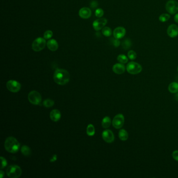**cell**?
Wrapping results in <instances>:
<instances>
[{"label":"cell","instance_id":"cell-1","mask_svg":"<svg viewBox=\"0 0 178 178\" xmlns=\"http://www.w3.org/2000/svg\"><path fill=\"white\" fill-rule=\"evenodd\" d=\"M70 75L67 70L64 69H57L54 72L53 79L54 82L60 85H64L70 81Z\"/></svg>","mask_w":178,"mask_h":178},{"label":"cell","instance_id":"cell-2","mask_svg":"<svg viewBox=\"0 0 178 178\" xmlns=\"http://www.w3.org/2000/svg\"><path fill=\"white\" fill-rule=\"evenodd\" d=\"M4 147L6 151L10 153H16L20 149L21 145L16 139L13 137H8L5 142Z\"/></svg>","mask_w":178,"mask_h":178},{"label":"cell","instance_id":"cell-3","mask_svg":"<svg viewBox=\"0 0 178 178\" xmlns=\"http://www.w3.org/2000/svg\"><path fill=\"white\" fill-rule=\"evenodd\" d=\"M22 171L21 168L17 165H10L6 170L7 176L10 178H18L21 176Z\"/></svg>","mask_w":178,"mask_h":178},{"label":"cell","instance_id":"cell-4","mask_svg":"<svg viewBox=\"0 0 178 178\" xmlns=\"http://www.w3.org/2000/svg\"><path fill=\"white\" fill-rule=\"evenodd\" d=\"M46 39L44 38H37L32 44V49L35 52H39L46 47Z\"/></svg>","mask_w":178,"mask_h":178},{"label":"cell","instance_id":"cell-5","mask_svg":"<svg viewBox=\"0 0 178 178\" xmlns=\"http://www.w3.org/2000/svg\"><path fill=\"white\" fill-rule=\"evenodd\" d=\"M126 70L131 74H138L142 70V67L138 63L131 62L127 65Z\"/></svg>","mask_w":178,"mask_h":178},{"label":"cell","instance_id":"cell-6","mask_svg":"<svg viewBox=\"0 0 178 178\" xmlns=\"http://www.w3.org/2000/svg\"><path fill=\"white\" fill-rule=\"evenodd\" d=\"M29 102L33 105H38L42 102V96L38 91L33 90L29 93L28 96Z\"/></svg>","mask_w":178,"mask_h":178},{"label":"cell","instance_id":"cell-7","mask_svg":"<svg viewBox=\"0 0 178 178\" xmlns=\"http://www.w3.org/2000/svg\"><path fill=\"white\" fill-rule=\"evenodd\" d=\"M166 8L170 14H174L178 12V3L175 0H169L166 3Z\"/></svg>","mask_w":178,"mask_h":178},{"label":"cell","instance_id":"cell-8","mask_svg":"<svg viewBox=\"0 0 178 178\" xmlns=\"http://www.w3.org/2000/svg\"><path fill=\"white\" fill-rule=\"evenodd\" d=\"M6 87L9 91L12 93H17L21 88L20 83L14 80L8 81L6 84Z\"/></svg>","mask_w":178,"mask_h":178},{"label":"cell","instance_id":"cell-9","mask_svg":"<svg viewBox=\"0 0 178 178\" xmlns=\"http://www.w3.org/2000/svg\"><path fill=\"white\" fill-rule=\"evenodd\" d=\"M124 116L122 114H118L114 116L112 121V125L114 128L120 129L123 126Z\"/></svg>","mask_w":178,"mask_h":178},{"label":"cell","instance_id":"cell-10","mask_svg":"<svg viewBox=\"0 0 178 178\" xmlns=\"http://www.w3.org/2000/svg\"><path fill=\"white\" fill-rule=\"evenodd\" d=\"M107 23V19L105 18H99L93 22V29L96 31H99L105 27Z\"/></svg>","mask_w":178,"mask_h":178},{"label":"cell","instance_id":"cell-11","mask_svg":"<svg viewBox=\"0 0 178 178\" xmlns=\"http://www.w3.org/2000/svg\"><path fill=\"white\" fill-rule=\"evenodd\" d=\"M102 137L104 141L108 143H112L114 142V135L110 130H106L102 133Z\"/></svg>","mask_w":178,"mask_h":178},{"label":"cell","instance_id":"cell-12","mask_svg":"<svg viewBox=\"0 0 178 178\" xmlns=\"http://www.w3.org/2000/svg\"><path fill=\"white\" fill-rule=\"evenodd\" d=\"M79 15L82 19H89L91 16V10L86 7H82L79 10Z\"/></svg>","mask_w":178,"mask_h":178},{"label":"cell","instance_id":"cell-13","mask_svg":"<svg viewBox=\"0 0 178 178\" xmlns=\"http://www.w3.org/2000/svg\"><path fill=\"white\" fill-rule=\"evenodd\" d=\"M126 33V30L123 27H116L113 32V35L115 38L120 39L124 37Z\"/></svg>","mask_w":178,"mask_h":178},{"label":"cell","instance_id":"cell-14","mask_svg":"<svg viewBox=\"0 0 178 178\" xmlns=\"http://www.w3.org/2000/svg\"><path fill=\"white\" fill-rule=\"evenodd\" d=\"M168 35L171 38L176 37L178 35V27L175 24H172L167 29Z\"/></svg>","mask_w":178,"mask_h":178},{"label":"cell","instance_id":"cell-15","mask_svg":"<svg viewBox=\"0 0 178 178\" xmlns=\"http://www.w3.org/2000/svg\"><path fill=\"white\" fill-rule=\"evenodd\" d=\"M112 70L116 74H122L125 70V67L123 64L116 63L112 67Z\"/></svg>","mask_w":178,"mask_h":178},{"label":"cell","instance_id":"cell-16","mask_svg":"<svg viewBox=\"0 0 178 178\" xmlns=\"http://www.w3.org/2000/svg\"><path fill=\"white\" fill-rule=\"evenodd\" d=\"M47 46L51 51H56L58 49L59 44L55 39H50L47 42Z\"/></svg>","mask_w":178,"mask_h":178},{"label":"cell","instance_id":"cell-17","mask_svg":"<svg viewBox=\"0 0 178 178\" xmlns=\"http://www.w3.org/2000/svg\"><path fill=\"white\" fill-rule=\"evenodd\" d=\"M61 116V114L60 113V111L57 109H54L52 110L50 113V118L51 120L57 122L59 120H60Z\"/></svg>","mask_w":178,"mask_h":178},{"label":"cell","instance_id":"cell-18","mask_svg":"<svg viewBox=\"0 0 178 178\" xmlns=\"http://www.w3.org/2000/svg\"><path fill=\"white\" fill-rule=\"evenodd\" d=\"M168 90L171 93H178V83L177 82L170 83L168 86Z\"/></svg>","mask_w":178,"mask_h":178},{"label":"cell","instance_id":"cell-19","mask_svg":"<svg viewBox=\"0 0 178 178\" xmlns=\"http://www.w3.org/2000/svg\"><path fill=\"white\" fill-rule=\"evenodd\" d=\"M119 137L121 141H126L128 139V133L125 130L121 129L119 132Z\"/></svg>","mask_w":178,"mask_h":178},{"label":"cell","instance_id":"cell-20","mask_svg":"<svg viewBox=\"0 0 178 178\" xmlns=\"http://www.w3.org/2000/svg\"><path fill=\"white\" fill-rule=\"evenodd\" d=\"M111 123V119H110V117L106 116L103 119V120L102 121V126L104 128H107L110 126Z\"/></svg>","mask_w":178,"mask_h":178},{"label":"cell","instance_id":"cell-21","mask_svg":"<svg viewBox=\"0 0 178 178\" xmlns=\"http://www.w3.org/2000/svg\"><path fill=\"white\" fill-rule=\"evenodd\" d=\"M21 152L25 156H29L31 154V151L28 146L24 145L21 148Z\"/></svg>","mask_w":178,"mask_h":178},{"label":"cell","instance_id":"cell-22","mask_svg":"<svg viewBox=\"0 0 178 178\" xmlns=\"http://www.w3.org/2000/svg\"><path fill=\"white\" fill-rule=\"evenodd\" d=\"M86 133H87V134L90 136H92L94 135L95 133V128H94L93 125L90 124L87 126Z\"/></svg>","mask_w":178,"mask_h":178},{"label":"cell","instance_id":"cell-23","mask_svg":"<svg viewBox=\"0 0 178 178\" xmlns=\"http://www.w3.org/2000/svg\"><path fill=\"white\" fill-rule=\"evenodd\" d=\"M102 33L106 37H110L112 35V30L109 27H105L102 29Z\"/></svg>","mask_w":178,"mask_h":178},{"label":"cell","instance_id":"cell-24","mask_svg":"<svg viewBox=\"0 0 178 178\" xmlns=\"http://www.w3.org/2000/svg\"><path fill=\"white\" fill-rule=\"evenodd\" d=\"M131 46H132V43H131L130 40H129L128 39H125L123 42H122V48H123L124 50L129 49L131 48Z\"/></svg>","mask_w":178,"mask_h":178},{"label":"cell","instance_id":"cell-25","mask_svg":"<svg viewBox=\"0 0 178 178\" xmlns=\"http://www.w3.org/2000/svg\"><path fill=\"white\" fill-rule=\"evenodd\" d=\"M117 60L120 62V63H122V64H125L128 62V59L127 58V56L124 54L119 55L117 57Z\"/></svg>","mask_w":178,"mask_h":178},{"label":"cell","instance_id":"cell-26","mask_svg":"<svg viewBox=\"0 0 178 178\" xmlns=\"http://www.w3.org/2000/svg\"><path fill=\"white\" fill-rule=\"evenodd\" d=\"M54 104V101H53L52 100L50 99H47L45 100L43 102V105L46 108H50V107H51L53 106Z\"/></svg>","mask_w":178,"mask_h":178},{"label":"cell","instance_id":"cell-27","mask_svg":"<svg viewBox=\"0 0 178 178\" xmlns=\"http://www.w3.org/2000/svg\"><path fill=\"white\" fill-rule=\"evenodd\" d=\"M170 16L168 14H162L159 17V20L161 22L164 23V22H166L167 21H168L170 19Z\"/></svg>","mask_w":178,"mask_h":178},{"label":"cell","instance_id":"cell-28","mask_svg":"<svg viewBox=\"0 0 178 178\" xmlns=\"http://www.w3.org/2000/svg\"><path fill=\"white\" fill-rule=\"evenodd\" d=\"M53 36V32L50 30H48L44 32V38L46 40L51 39Z\"/></svg>","mask_w":178,"mask_h":178},{"label":"cell","instance_id":"cell-29","mask_svg":"<svg viewBox=\"0 0 178 178\" xmlns=\"http://www.w3.org/2000/svg\"><path fill=\"white\" fill-rule=\"evenodd\" d=\"M128 56L130 60H134L136 58V53L133 50H130L128 53Z\"/></svg>","mask_w":178,"mask_h":178},{"label":"cell","instance_id":"cell-30","mask_svg":"<svg viewBox=\"0 0 178 178\" xmlns=\"http://www.w3.org/2000/svg\"><path fill=\"white\" fill-rule=\"evenodd\" d=\"M104 14V10L102 8H97L95 10V16L98 18H101Z\"/></svg>","mask_w":178,"mask_h":178},{"label":"cell","instance_id":"cell-31","mask_svg":"<svg viewBox=\"0 0 178 178\" xmlns=\"http://www.w3.org/2000/svg\"><path fill=\"white\" fill-rule=\"evenodd\" d=\"M1 169H3L6 167L7 165V161L3 157H1Z\"/></svg>","mask_w":178,"mask_h":178},{"label":"cell","instance_id":"cell-32","mask_svg":"<svg viewBox=\"0 0 178 178\" xmlns=\"http://www.w3.org/2000/svg\"><path fill=\"white\" fill-rule=\"evenodd\" d=\"M112 44L115 47H118L119 46H120V42L119 39H116L114 38V39H112Z\"/></svg>","mask_w":178,"mask_h":178},{"label":"cell","instance_id":"cell-33","mask_svg":"<svg viewBox=\"0 0 178 178\" xmlns=\"http://www.w3.org/2000/svg\"><path fill=\"white\" fill-rule=\"evenodd\" d=\"M172 157L175 160L178 162V151H175L172 153Z\"/></svg>","mask_w":178,"mask_h":178},{"label":"cell","instance_id":"cell-34","mask_svg":"<svg viewBox=\"0 0 178 178\" xmlns=\"http://www.w3.org/2000/svg\"><path fill=\"white\" fill-rule=\"evenodd\" d=\"M174 20L176 23H178V13L174 16Z\"/></svg>","mask_w":178,"mask_h":178},{"label":"cell","instance_id":"cell-35","mask_svg":"<svg viewBox=\"0 0 178 178\" xmlns=\"http://www.w3.org/2000/svg\"><path fill=\"white\" fill-rule=\"evenodd\" d=\"M4 173L2 170H1L0 171V174H1V178H2L4 176Z\"/></svg>","mask_w":178,"mask_h":178},{"label":"cell","instance_id":"cell-36","mask_svg":"<svg viewBox=\"0 0 178 178\" xmlns=\"http://www.w3.org/2000/svg\"><path fill=\"white\" fill-rule=\"evenodd\" d=\"M177 70H178V68H177Z\"/></svg>","mask_w":178,"mask_h":178}]
</instances>
